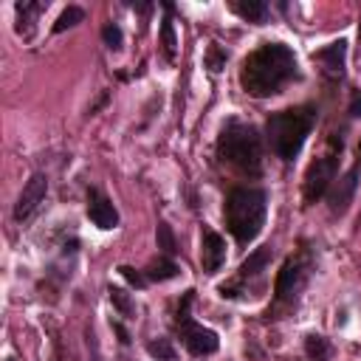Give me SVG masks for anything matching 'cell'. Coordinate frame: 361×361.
Returning a JSON list of instances; mask_svg holds the SVG:
<instances>
[{
  "label": "cell",
  "instance_id": "cell-1",
  "mask_svg": "<svg viewBox=\"0 0 361 361\" xmlns=\"http://www.w3.org/2000/svg\"><path fill=\"white\" fill-rule=\"evenodd\" d=\"M296 54L290 45L285 42H262L259 48H254L240 68V87L254 96V99H265L279 93L290 79H296Z\"/></svg>",
  "mask_w": 361,
  "mask_h": 361
},
{
  "label": "cell",
  "instance_id": "cell-2",
  "mask_svg": "<svg viewBox=\"0 0 361 361\" xmlns=\"http://www.w3.org/2000/svg\"><path fill=\"white\" fill-rule=\"evenodd\" d=\"M217 158L237 169L240 175L259 178L262 175V135L254 124L240 118H228L217 135Z\"/></svg>",
  "mask_w": 361,
  "mask_h": 361
},
{
  "label": "cell",
  "instance_id": "cell-3",
  "mask_svg": "<svg viewBox=\"0 0 361 361\" xmlns=\"http://www.w3.org/2000/svg\"><path fill=\"white\" fill-rule=\"evenodd\" d=\"M268 214V192L257 186H234L226 195L223 203V217L226 228L240 245H248L259 237Z\"/></svg>",
  "mask_w": 361,
  "mask_h": 361
},
{
  "label": "cell",
  "instance_id": "cell-4",
  "mask_svg": "<svg viewBox=\"0 0 361 361\" xmlns=\"http://www.w3.org/2000/svg\"><path fill=\"white\" fill-rule=\"evenodd\" d=\"M316 113L319 110L313 104H296V107L271 113L265 121L271 152L282 161H293L302 152V147H305V141L316 124Z\"/></svg>",
  "mask_w": 361,
  "mask_h": 361
},
{
  "label": "cell",
  "instance_id": "cell-5",
  "mask_svg": "<svg viewBox=\"0 0 361 361\" xmlns=\"http://www.w3.org/2000/svg\"><path fill=\"white\" fill-rule=\"evenodd\" d=\"M341 149H344V141L341 135H330L327 141V152L319 155L307 172H305V186H302V195H305V203H316L319 197H324L336 180V172H338V158H341Z\"/></svg>",
  "mask_w": 361,
  "mask_h": 361
},
{
  "label": "cell",
  "instance_id": "cell-6",
  "mask_svg": "<svg viewBox=\"0 0 361 361\" xmlns=\"http://www.w3.org/2000/svg\"><path fill=\"white\" fill-rule=\"evenodd\" d=\"M192 302H195V290H186L183 299H180V305H178V319H175V324H178V333H180V341H183L186 353L195 355V358H203V355L217 353L220 338H217L214 330H209V327H203V324H197V322L192 319V313H189Z\"/></svg>",
  "mask_w": 361,
  "mask_h": 361
},
{
  "label": "cell",
  "instance_id": "cell-7",
  "mask_svg": "<svg viewBox=\"0 0 361 361\" xmlns=\"http://www.w3.org/2000/svg\"><path fill=\"white\" fill-rule=\"evenodd\" d=\"M307 276H310V257L307 254L288 257L285 265L276 274V285H274L276 302H293L299 296V290L305 288Z\"/></svg>",
  "mask_w": 361,
  "mask_h": 361
},
{
  "label": "cell",
  "instance_id": "cell-8",
  "mask_svg": "<svg viewBox=\"0 0 361 361\" xmlns=\"http://www.w3.org/2000/svg\"><path fill=\"white\" fill-rule=\"evenodd\" d=\"M45 195H48V178L42 172H34L14 203V220H28L45 203Z\"/></svg>",
  "mask_w": 361,
  "mask_h": 361
},
{
  "label": "cell",
  "instance_id": "cell-9",
  "mask_svg": "<svg viewBox=\"0 0 361 361\" xmlns=\"http://www.w3.org/2000/svg\"><path fill=\"white\" fill-rule=\"evenodd\" d=\"M271 257H274V248L271 245H262V248H257L243 265H240V274L226 285H220V293L223 296H234V290L237 288H243V282H248V279H262V271H265V265L271 262Z\"/></svg>",
  "mask_w": 361,
  "mask_h": 361
},
{
  "label": "cell",
  "instance_id": "cell-10",
  "mask_svg": "<svg viewBox=\"0 0 361 361\" xmlns=\"http://www.w3.org/2000/svg\"><path fill=\"white\" fill-rule=\"evenodd\" d=\"M358 178H361V161L355 166H350L338 180H333V189L327 192V203L333 214H344V209L350 206L355 189H358Z\"/></svg>",
  "mask_w": 361,
  "mask_h": 361
},
{
  "label": "cell",
  "instance_id": "cell-11",
  "mask_svg": "<svg viewBox=\"0 0 361 361\" xmlns=\"http://www.w3.org/2000/svg\"><path fill=\"white\" fill-rule=\"evenodd\" d=\"M87 217H90L93 226H99V228H104V231H110V228L118 226V212H116V206H113L99 189H90V192H87Z\"/></svg>",
  "mask_w": 361,
  "mask_h": 361
},
{
  "label": "cell",
  "instance_id": "cell-12",
  "mask_svg": "<svg viewBox=\"0 0 361 361\" xmlns=\"http://www.w3.org/2000/svg\"><path fill=\"white\" fill-rule=\"evenodd\" d=\"M200 262H203V271H206V274L220 271V265L226 262V240H223L217 231H212V228H203Z\"/></svg>",
  "mask_w": 361,
  "mask_h": 361
},
{
  "label": "cell",
  "instance_id": "cell-13",
  "mask_svg": "<svg viewBox=\"0 0 361 361\" xmlns=\"http://www.w3.org/2000/svg\"><path fill=\"white\" fill-rule=\"evenodd\" d=\"M344 56H347V39H336V42H330L322 51L313 54V59L322 62V68H324V73L330 79H341L344 76Z\"/></svg>",
  "mask_w": 361,
  "mask_h": 361
},
{
  "label": "cell",
  "instance_id": "cell-14",
  "mask_svg": "<svg viewBox=\"0 0 361 361\" xmlns=\"http://www.w3.org/2000/svg\"><path fill=\"white\" fill-rule=\"evenodd\" d=\"M228 8L237 17L248 20V23H265V17H268V3L265 0H231Z\"/></svg>",
  "mask_w": 361,
  "mask_h": 361
},
{
  "label": "cell",
  "instance_id": "cell-15",
  "mask_svg": "<svg viewBox=\"0 0 361 361\" xmlns=\"http://www.w3.org/2000/svg\"><path fill=\"white\" fill-rule=\"evenodd\" d=\"M178 262H172V257H158V259H152L147 268H144V276H147V282H166V279H175L178 276Z\"/></svg>",
  "mask_w": 361,
  "mask_h": 361
},
{
  "label": "cell",
  "instance_id": "cell-16",
  "mask_svg": "<svg viewBox=\"0 0 361 361\" xmlns=\"http://www.w3.org/2000/svg\"><path fill=\"white\" fill-rule=\"evenodd\" d=\"M305 355H307L310 361H330V355H333V344H330L324 336L310 333V336L305 338Z\"/></svg>",
  "mask_w": 361,
  "mask_h": 361
},
{
  "label": "cell",
  "instance_id": "cell-17",
  "mask_svg": "<svg viewBox=\"0 0 361 361\" xmlns=\"http://www.w3.org/2000/svg\"><path fill=\"white\" fill-rule=\"evenodd\" d=\"M14 8H17V20H20V23H17V34H25V37H28V34H31L28 28L34 25L31 20H34L37 14H42V11L48 8V3H17Z\"/></svg>",
  "mask_w": 361,
  "mask_h": 361
},
{
  "label": "cell",
  "instance_id": "cell-18",
  "mask_svg": "<svg viewBox=\"0 0 361 361\" xmlns=\"http://www.w3.org/2000/svg\"><path fill=\"white\" fill-rule=\"evenodd\" d=\"M164 8H166V17L161 20V45H164V56H166V59H175V45H178V39H175V28H172V6L164 3Z\"/></svg>",
  "mask_w": 361,
  "mask_h": 361
},
{
  "label": "cell",
  "instance_id": "cell-19",
  "mask_svg": "<svg viewBox=\"0 0 361 361\" xmlns=\"http://www.w3.org/2000/svg\"><path fill=\"white\" fill-rule=\"evenodd\" d=\"M82 20H85V11H82L79 6H68V8L56 17V23H54V34H62V31H68V28L79 25Z\"/></svg>",
  "mask_w": 361,
  "mask_h": 361
},
{
  "label": "cell",
  "instance_id": "cell-20",
  "mask_svg": "<svg viewBox=\"0 0 361 361\" xmlns=\"http://www.w3.org/2000/svg\"><path fill=\"white\" fill-rule=\"evenodd\" d=\"M155 240H158V248H161L164 257L178 254V240H175V234H172V228H169L166 223H158V228H155Z\"/></svg>",
  "mask_w": 361,
  "mask_h": 361
},
{
  "label": "cell",
  "instance_id": "cell-21",
  "mask_svg": "<svg viewBox=\"0 0 361 361\" xmlns=\"http://www.w3.org/2000/svg\"><path fill=\"white\" fill-rule=\"evenodd\" d=\"M149 355H155L158 361H175V347L169 344V338H152L147 344Z\"/></svg>",
  "mask_w": 361,
  "mask_h": 361
},
{
  "label": "cell",
  "instance_id": "cell-22",
  "mask_svg": "<svg viewBox=\"0 0 361 361\" xmlns=\"http://www.w3.org/2000/svg\"><path fill=\"white\" fill-rule=\"evenodd\" d=\"M102 39H104V45H107L110 51H121V45H124V34H121V28H118L116 23H107V25L102 28Z\"/></svg>",
  "mask_w": 361,
  "mask_h": 361
},
{
  "label": "cell",
  "instance_id": "cell-23",
  "mask_svg": "<svg viewBox=\"0 0 361 361\" xmlns=\"http://www.w3.org/2000/svg\"><path fill=\"white\" fill-rule=\"evenodd\" d=\"M110 302L121 310V316H133V302H130V293H127V290L110 288Z\"/></svg>",
  "mask_w": 361,
  "mask_h": 361
},
{
  "label": "cell",
  "instance_id": "cell-24",
  "mask_svg": "<svg viewBox=\"0 0 361 361\" xmlns=\"http://www.w3.org/2000/svg\"><path fill=\"white\" fill-rule=\"evenodd\" d=\"M226 51L220 48V45H209V54H206V65H209V71H223V65H226Z\"/></svg>",
  "mask_w": 361,
  "mask_h": 361
},
{
  "label": "cell",
  "instance_id": "cell-25",
  "mask_svg": "<svg viewBox=\"0 0 361 361\" xmlns=\"http://www.w3.org/2000/svg\"><path fill=\"white\" fill-rule=\"evenodd\" d=\"M118 274L133 285V288H144L147 285V276L141 274V271H135V268H130V265H118Z\"/></svg>",
  "mask_w": 361,
  "mask_h": 361
},
{
  "label": "cell",
  "instance_id": "cell-26",
  "mask_svg": "<svg viewBox=\"0 0 361 361\" xmlns=\"http://www.w3.org/2000/svg\"><path fill=\"white\" fill-rule=\"evenodd\" d=\"M347 113H350L353 118H361V90H353V99H350Z\"/></svg>",
  "mask_w": 361,
  "mask_h": 361
},
{
  "label": "cell",
  "instance_id": "cell-27",
  "mask_svg": "<svg viewBox=\"0 0 361 361\" xmlns=\"http://www.w3.org/2000/svg\"><path fill=\"white\" fill-rule=\"evenodd\" d=\"M113 327H116V333H118V336H121V344H130V336H127V330H124V327H121V324H118V322H116V324H113Z\"/></svg>",
  "mask_w": 361,
  "mask_h": 361
},
{
  "label": "cell",
  "instance_id": "cell-28",
  "mask_svg": "<svg viewBox=\"0 0 361 361\" xmlns=\"http://www.w3.org/2000/svg\"><path fill=\"white\" fill-rule=\"evenodd\" d=\"M358 158H361V141H358Z\"/></svg>",
  "mask_w": 361,
  "mask_h": 361
},
{
  "label": "cell",
  "instance_id": "cell-29",
  "mask_svg": "<svg viewBox=\"0 0 361 361\" xmlns=\"http://www.w3.org/2000/svg\"><path fill=\"white\" fill-rule=\"evenodd\" d=\"M358 39H361V28H358Z\"/></svg>",
  "mask_w": 361,
  "mask_h": 361
}]
</instances>
